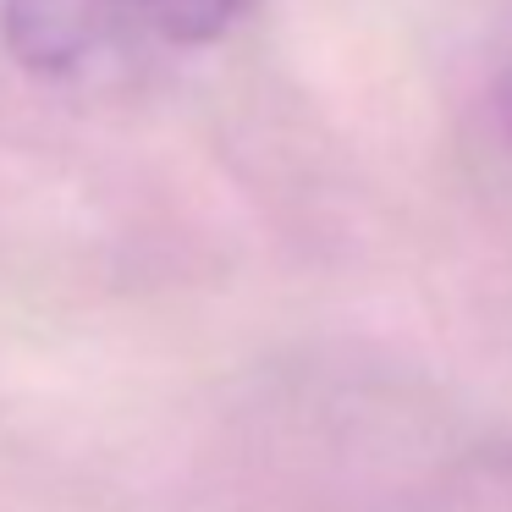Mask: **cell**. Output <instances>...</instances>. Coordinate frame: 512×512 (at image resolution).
<instances>
[{
    "instance_id": "7a4b0ae2",
    "label": "cell",
    "mask_w": 512,
    "mask_h": 512,
    "mask_svg": "<svg viewBox=\"0 0 512 512\" xmlns=\"http://www.w3.org/2000/svg\"><path fill=\"white\" fill-rule=\"evenodd\" d=\"M138 6L160 34L182 39V45H204L232 23L243 0H138Z\"/></svg>"
},
{
    "instance_id": "6da1fadb",
    "label": "cell",
    "mask_w": 512,
    "mask_h": 512,
    "mask_svg": "<svg viewBox=\"0 0 512 512\" xmlns=\"http://www.w3.org/2000/svg\"><path fill=\"white\" fill-rule=\"evenodd\" d=\"M100 0H0V34L12 56L39 78L72 72L94 45Z\"/></svg>"
}]
</instances>
